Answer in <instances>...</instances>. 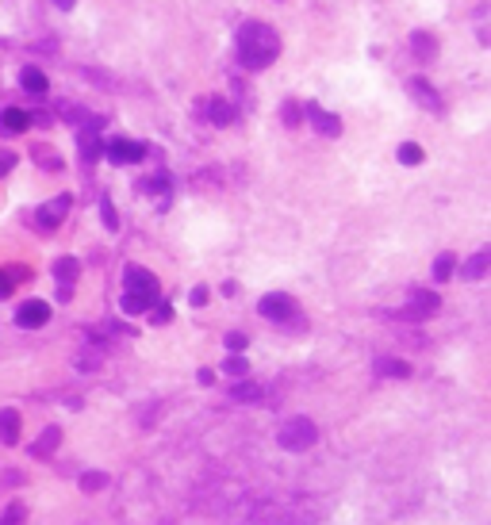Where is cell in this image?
<instances>
[{
    "label": "cell",
    "mask_w": 491,
    "mask_h": 525,
    "mask_svg": "<svg viewBox=\"0 0 491 525\" xmlns=\"http://www.w3.org/2000/svg\"><path fill=\"white\" fill-rule=\"evenodd\" d=\"M96 154H100V139L92 131H81V157L84 161H96Z\"/></svg>",
    "instance_id": "20"
},
{
    "label": "cell",
    "mask_w": 491,
    "mask_h": 525,
    "mask_svg": "<svg viewBox=\"0 0 491 525\" xmlns=\"http://www.w3.org/2000/svg\"><path fill=\"white\" fill-rule=\"evenodd\" d=\"M411 92L418 96V104H422V107H430V112H441V100H438V92H434L430 84L422 81V77H415V81H411Z\"/></svg>",
    "instance_id": "12"
},
{
    "label": "cell",
    "mask_w": 491,
    "mask_h": 525,
    "mask_svg": "<svg viewBox=\"0 0 491 525\" xmlns=\"http://www.w3.org/2000/svg\"><path fill=\"white\" fill-rule=\"evenodd\" d=\"M31 127V115L24 112V107H4L0 112V131L4 134H19V131H27Z\"/></svg>",
    "instance_id": "10"
},
{
    "label": "cell",
    "mask_w": 491,
    "mask_h": 525,
    "mask_svg": "<svg viewBox=\"0 0 491 525\" xmlns=\"http://www.w3.org/2000/svg\"><path fill=\"white\" fill-rule=\"evenodd\" d=\"M100 215H104V226H108V230H119V219H116V207H111V199H100Z\"/></svg>",
    "instance_id": "25"
},
{
    "label": "cell",
    "mask_w": 491,
    "mask_h": 525,
    "mask_svg": "<svg viewBox=\"0 0 491 525\" xmlns=\"http://www.w3.org/2000/svg\"><path fill=\"white\" fill-rule=\"evenodd\" d=\"M231 395H234L238 402H258V399H261V387H258V384H238Z\"/></svg>",
    "instance_id": "21"
},
{
    "label": "cell",
    "mask_w": 491,
    "mask_h": 525,
    "mask_svg": "<svg viewBox=\"0 0 491 525\" xmlns=\"http://www.w3.org/2000/svg\"><path fill=\"white\" fill-rule=\"evenodd\" d=\"M276 441H280V449H288V452H303V449H311V445L319 441V429H315L311 418H292V422L280 426Z\"/></svg>",
    "instance_id": "3"
},
{
    "label": "cell",
    "mask_w": 491,
    "mask_h": 525,
    "mask_svg": "<svg viewBox=\"0 0 491 525\" xmlns=\"http://www.w3.org/2000/svg\"><path fill=\"white\" fill-rule=\"evenodd\" d=\"M208 119L211 123H219V127H226L234 119V107L226 104V100H211V107H208Z\"/></svg>",
    "instance_id": "18"
},
{
    "label": "cell",
    "mask_w": 491,
    "mask_h": 525,
    "mask_svg": "<svg viewBox=\"0 0 491 525\" xmlns=\"http://www.w3.org/2000/svg\"><path fill=\"white\" fill-rule=\"evenodd\" d=\"M12 165H16V154H8V150H0V177H4V172H8Z\"/></svg>",
    "instance_id": "29"
},
{
    "label": "cell",
    "mask_w": 491,
    "mask_h": 525,
    "mask_svg": "<svg viewBox=\"0 0 491 525\" xmlns=\"http://www.w3.org/2000/svg\"><path fill=\"white\" fill-rule=\"evenodd\" d=\"M441 307V299L434 292H411V303L403 307V319H430Z\"/></svg>",
    "instance_id": "6"
},
{
    "label": "cell",
    "mask_w": 491,
    "mask_h": 525,
    "mask_svg": "<svg viewBox=\"0 0 491 525\" xmlns=\"http://www.w3.org/2000/svg\"><path fill=\"white\" fill-rule=\"evenodd\" d=\"M411 46H415V57H422V62L438 54V39H434L430 31H415L411 35Z\"/></svg>",
    "instance_id": "13"
},
{
    "label": "cell",
    "mask_w": 491,
    "mask_h": 525,
    "mask_svg": "<svg viewBox=\"0 0 491 525\" xmlns=\"http://www.w3.org/2000/svg\"><path fill=\"white\" fill-rule=\"evenodd\" d=\"M66 211H69V196H58V199H51V204H42V207H39L35 222H39L42 230H54L62 219H66Z\"/></svg>",
    "instance_id": "8"
},
{
    "label": "cell",
    "mask_w": 491,
    "mask_h": 525,
    "mask_svg": "<svg viewBox=\"0 0 491 525\" xmlns=\"http://www.w3.org/2000/svg\"><path fill=\"white\" fill-rule=\"evenodd\" d=\"M400 161H403V165H418V161H422V146H415V142H403V146H400Z\"/></svg>",
    "instance_id": "22"
},
{
    "label": "cell",
    "mask_w": 491,
    "mask_h": 525,
    "mask_svg": "<svg viewBox=\"0 0 491 525\" xmlns=\"http://www.w3.org/2000/svg\"><path fill=\"white\" fill-rule=\"evenodd\" d=\"M8 296H12V280L0 272V299H8Z\"/></svg>",
    "instance_id": "31"
},
{
    "label": "cell",
    "mask_w": 491,
    "mask_h": 525,
    "mask_svg": "<svg viewBox=\"0 0 491 525\" xmlns=\"http://www.w3.org/2000/svg\"><path fill=\"white\" fill-rule=\"evenodd\" d=\"M192 303H196V307L208 303V287H196V292H192Z\"/></svg>",
    "instance_id": "30"
},
{
    "label": "cell",
    "mask_w": 491,
    "mask_h": 525,
    "mask_svg": "<svg viewBox=\"0 0 491 525\" xmlns=\"http://www.w3.org/2000/svg\"><path fill=\"white\" fill-rule=\"evenodd\" d=\"M223 372H231V376H246L250 368H246V361H242V357H231V361L223 364Z\"/></svg>",
    "instance_id": "27"
},
{
    "label": "cell",
    "mask_w": 491,
    "mask_h": 525,
    "mask_svg": "<svg viewBox=\"0 0 491 525\" xmlns=\"http://www.w3.org/2000/svg\"><path fill=\"white\" fill-rule=\"evenodd\" d=\"M488 261H491V253H488V249H480V253H476L472 261L465 265V276H468V280H480L483 272H488Z\"/></svg>",
    "instance_id": "19"
},
{
    "label": "cell",
    "mask_w": 491,
    "mask_h": 525,
    "mask_svg": "<svg viewBox=\"0 0 491 525\" xmlns=\"http://www.w3.org/2000/svg\"><path fill=\"white\" fill-rule=\"evenodd\" d=\"M54 276H58L62 299H69V284H73V280H77V261H73V257H62V261L54 265Z\"/></svg>",
    "instance_id": "11"
},
{
    "label": "cell",
    "mask_w": 491,
    "mask_h": 525,
    "mask_svg": "<svg viewBox=\"0 0 491 525\" xmlns=\"http://www.w3.org/2000/svg\"><path fill=\"white\" fill-rule=\"evenodd\" d=\"M453 265H457V261H453V253H441L438 265H434V276H438V280H449V276H453Z\"/></svg>",
    "instance_id": "23"
},
{
    "label": "cell",
    "mask_w": 491,
    "mask_h": 525,
    "mask_svg": "<svg viewBox=\"0 0 491 525\" xmlns=\"http://www.w3.org/2000/svg\"><path fill=\"white\" fill-rule=\"evenodd\" d=\"M46 319H51V307L42 303V299H27V303L16 311V326H24V330L46 326Z\"/></svg>",
    "instance_id": "5"
},
{
    "label": "cell",
    "mask_w": 491,
    "mask_h": 525,
    "mask_svg": "<svg viewBox=\"0 0 491 525\" xmlns=\"http://www.w3.org/2000/svg\"><path fill=\"white\" fill-rule=\"evenodd\" d=\"M154 299H158V276L146 269H127V280H123V311L127 314H142L150 311Z\"/></svg>",
    "instance_id": "2"
},
{
    "label": "cell",
    "mask_w": 491,
    "mask_h": 525,
    "mask_svg": "<svg viewBox=\"0 0 491 525\" xmlns=\"http://www.w3.org/2000/svg\"><path fill=\"white\" fill-rule=\"evenodd\" d=\"M173 319V311H169V307H158V314H154V322H169Z\"/></svg>",
    "instance_id": "32"
},
{
    "label": "cell",
    "mask_w": 491,
    "mask_h": 525,
    "mask_svg": "<svg viewBox=\"0 0 491 525\" xmlns=\"http://www.w3.org/2000/svg\"><path fill=\"white\" fill-rule=\"evenodd\" d=\"M104 483H108L104 472H89V476H81V491H100Z\"/></svg>",
    "instance_id": "24"
},
{
    "label": "cell",
    "mask_w": 491,
    "mask_h": 525,
    "mask_svg": "<svg viewBox=\"0 0 491 525\" xmlns=\"http://www.w3.org/2000/svg\"><path fill=\"white\" fill-rule=\"evenodd\" d=\"M284 119H288V123H296V119H300V107H296V104H288V112H284Z\"/></svg>",
    "instance_id": "33"
},
{
    "label": "cell",
    "mask_w": 491,
    "mask_h": 525,
    "mask_svg": "<svg viewBox=\"0 0 491 525\" xmlns=\"http://www.w3.org/2000/svg\"><path fill=\"white\" fill-rule=\"evenodd\" d=\"M19 84H24L27 92H46V77H42V69L27 66L24 73H19Z\"/></svg>",
    "instance_id": "17"
},
{
    "label": "cell",
    "mask_w": 491,
    "mask_h": 525,
    "mask_svg": "<svg viewBox=\"0 0 491 525\" xmlns=\"http://www.w3.org/2000/svg\"><path fill=\"white\" fill-rule=\"evenodd\" d=\"M0 437H4V445L19 441V414L16 411H0Z\"/></svg>",
    "instance_id": "14"
},
{
    "label": "cell",
    "mask_w": 491,
    "mask_h": 525,
    "mask_svg": "<svg viewBox=\"0 0 491 525\" xmlns=\"http://www.w3.org/2000/svg\"><path fill=\"white\" fill-rule=\"evenodd\" d=\"M280 54V39L265 24H242L238 27V62L246 69H265Z\"/></svg>",
    "instance_id": "1"
},
{
    "label": "cell",
    "mask_w": 491,
    "mask_h": 525,
    "mask_svg": "<svg viewBox=\"0 0 491 525\" xmlns=\"http://www.w3.org/2000/svg\"><path fill=\"white\" fill-rule=\"evenodd\" d=\"M58 441H62V429H46V434H42L39 441L31 445V456H51Z\"/></svg>",
    "instance_id": "15"
},
{
    "label": "cell",
    "mask_w": 491,
    "mask_h": 525,
    "mask_svg": "<svg viewBox=\"0 0 491 525\" xmlns=\"http://www.w3.org/2000/svg\"><path fill=\"white\" fill-rule=\"evenodd\" d=\"M258 311L273 322H288L292 314H296V303H292V296H284V292H273V296H265L258 303Z\"/></svg>",
    "instance_id": "4"
},
{
    "label": "cell",
    "mask_w": 491,
    "mask_h": 525,
    "mask_svg": "<svg viewBox=\"0 0 491 525\" xmlns=\"http://www.w3.org/2000/svg\"><path fill=\"white\" fill-rule=\"evenodd\" d=\"M307 119H311V127H315L319 134H326V139L341 134V119H338V115H330V112H323L319 104H307Z\"/></svg>",
    "instance_id": "9"
},
{
    "label": "cell",
    "mask_w": 491,
    "mask_h": 525,
    "mask_svg": "<svg viewBox=\"0 0 491 525\" xmlns=\"http://www.w3.org/2000/svg\"><path fill=\"white\" fill-rule=\"evenodd\" d=\"M376 372H380V376H407L411 372V364L407 361H395V357H380V361H376Z\"/></svg>",
    "instance_id": "16"
},
{
    "label": "cell",
    "mask_w": 491,
    "mask_h": 525,
    "mask_svg": "<svg viewBox=\"0 0 491 525\" xmlns=\"http://www.w3.org/2000/svg\"><path fill=\"white\" fill-rule=\"evenodd\" d=\"M24 517H27V510L16 502V506H8V514L0 517V525H24Z\"/></svg>",
    "instance_id": "26"
},
{
    "label": "cell",
    "mask_w": 491,
    "mask_h": 525,
    "mask_svg": "<svg viewBox=\"0 0 491 525\" xmlns=\"http://www.w3.org/2000/svg\"><path fill=\"white\" fill-rule=\"evenodd\" d=\"M54 4H58V8H73V0H54Z\"/></svg>",
    "instance_id": "34"
},
{
    "label": "cell",
    "mask_w": 491,
    "mask_h": 525,
    "mask_svg": "<svg viewBox=\"0 0 491 525\" xmlns=\"http://www.w3.org/2000/svg\"><path fill=\"white\" fill-rule=\"evenodd\" d=\"M142 142H131V139H111L108 142V157L116 165H131V161H142Z\"/></svg>",
    "instance_id": "7"
},
{
    "label": "cell",
    "mask_w": 491,
    "mask_h": 525,
    "mask_svg": "<svg viewBox=\"0 0 491 525\" xmlns=\"http://www.w3.org/2000/svg\"><path fill=\"white\" fill-rule=\"evenodd\" d=\"M226 349H231V353H242V349H246V334H226Z\"/></svg>",
    "instance_id": "28"
}]
</instances>
